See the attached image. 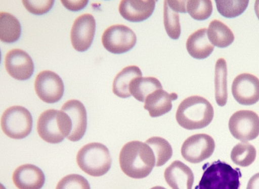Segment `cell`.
<instances>
[{"label":"cell","instance_id":"obj_1","mask_svg":"<svg viewBox=\"0 0 259 189\" xmlns=\"http://www.w3.org/2000/svg\"><path fill=\"white\" fill-rule=\"evenodd\" d=\"M119 161L122 171L135 179L147 177L155 166V158L151 148L139 140L124 145L119 153Z\"/></svg>","mask_w":259,"mask_h":189},{"label":"cell","instance_id":"obj_2","mask_svg":"<svg viewBox=\"0 0 259 189\" xmlns=\"http://www.w3.org/2000/svg\"><path fill=\"white\" fill-rule=\"evenodd\" d=\"M214 110L205 98L199 96L189 97L179 104L176 113L178 123L188 130L203 128L212 120Z\"/></svg>","mask_w":259,"mask_h":189},{"label":"cell","instance_id":"obj_3","mask_svg":"<svg viewBox=\"0 0 259 189\" xmlns=\"http://www.w3.org/2000/svg\"><path fill=\"white\" fill-rule=\"evenodd\" d=\"M200 180L194 189H239L241 173L238 168L218 160L206 163Z\"/></svg>","mask_w":259,"mask_h":189},{"label":"cell","instance_id":"obj_4","mask_svg":"<svg viewBox=\"0 0 259 189\" xmlns=\"http://www.w3.org/2000/svg\"><path fill=\"white\" fill-rule=\"evenodd\" d=\"M72 130V122L64 111L49 109L38 117L37 131L39 136L50 144H57L68 137Z\"/></svg>","mask_w":259,"mask_h":189},{"label":"cell","instance_id":"obj_5","mask_svg":"<svg viewBox=\"0 0 259 189\" xmlns=\"http://www.w3.org/2000/svg\"><path fill=\"white\" fill-rule=\"evenodd\" d=\"M79 167L89 175L98 177L110 169L112 159L108 149L100 143H91L83 146L76 155Z\"/></svg>","mask_w":259,"mask_h":189},{"label":"cell","instance_id":"obj_6","mask_svg":"<svg viewBox=\"0 0 259 189\" xmlns=\"http://www.w3.org/2000/svg\"><path fill=\"white\" fill-rule=\"evenodd\" d=\"M32 117L30 112L20 106H13L7 109L1 118V127L9 137L22 139L31 132Z\"/></svg>","mask_w":259,"mask_h":189},{"label":"cell","instance_id":"obj_7","mask_svg":"<svg viewBox=\"0 0 259 189\" xmlns=\"http://www.w3.org/2000/svg\"><path fill=\"white\" fill-rule=\"evenodd\" d=\"M137 36L130 28L122 24L108 27L102 36V43L108 52L120 54L130 51L136 45Z\"/></svg>","mask_w":259,"mask_h":189},{"label":"cell","instance_id":"obj_8","mask_svg":"<svg viewBox=\"0 0 259 189\" xmlns=\"http://www.w3.org/2000/svg\"><path fill=\"white\" fill-rule=\"evenodd\" d=\"M229 128L232 135L242 141L254 139L259 135V116L253 111H238L230 118Z\"/></svg>","mask_w":259,"mask_h":189},{"label":"cell","instance_id":"obj_9","mask_svg":"<svg viewBox=\"0 0 259 189\" xmlns=\"http://www.w3.org/2000/svg\"><path fill=\"white\" fill-rule=\"evenodd\" d=\"M215 148L212 137L205 133H198L188 137L181 147L182 157L191 163H198L211 156Z\"/></svg>","mask_w":259,"mask_h":189},{"label":"cell","instance_id":"obj_10","mask_svg":"<svg viewBox=\"0 0 259 189\" xmlns=\"http://www.w3.org/2000/svg\"><path fill=\"white\" fill-rule=\"evenodd\" d=\"M34 88L39 98L47 103H55L62 97L64 86L61 77L50 70L39 72L34 82Z\"/></svg>","mask_w":259,"mask_h":189},{"label":"cell","instance_id":"obj_11","mask_svg":"<svg viewBox=\"0 0 259 189\" xmlns=\"http://www.w3.org/2000/svg\"><path fill=\"white\" fill-rule=\"evenodd\" d=\"M96 31V21L91 14L78 16L74 21L70 39L73 48L78 52L87 51L92 43Z\"/></svg>","mask_w":259,"mask_h":189},{"label":"cell","instance_id":"obj_12","mask_svg":"<svg viewBox=\"0 0 259 189\" xmlns=\"http://www.w3.org/2000/svg\"><path fill=\"white\" fill-rule=\"evenodd\" d=\"M235 100L243 105H251L259 101V79L255 75L244 73L237 75L232 85Z\"/></svg>","mask_w":259,"mask_h":189},{"label":"cell","instance_id":"obj_13","mask_svg":"<svg viewBox=\"0 0 259 189\" xmlns=\"http://www.w3.org/2000/svg\"><path fill=\"white\" fill-rule=\"evenodd\" d=\"M5 66L11 77L19 80L29 79L34 71L31 58L26 52L19 49H14L7 53Z\"/></svg>","mask_w":259,"mask_h":189},{"label":"cell","instance_id":"obj_14","mask_svg":"<svg viewBox=\"0 0 259 189\" xmlns=\"http://www.w3.org/2000/svg\"><path fill=\"white\" fill-rule=\"evenodd\" d=\"M61 110L68 114L72 122V130L67 138L72 141L79 140L87 127V112L83 104L78 100H70L63 104Z\"/></svg>","mask_w":259,"mask_h":189},{"label":"cell","instance_id":"obj_15","mask_svg":"<svg viewBox=\"0 0 259 189\" xmlns=\"http://www.w3.org/2000/svg\"><path fill=\"white\" fill-rule=\"evenodd\" d=\"M12 179L18 189H40L45 183V176L39 167L26 164L15 170Z\"/></svg>","mask_w":259,"mask_h":189},{"label":"cell","instance_id":"obj_16","mask_svg":"<svg viewBox=\"0 0 259 189\" xmlns=\"http://www.w3.org/2000/svg\"><path fill=\"white\" fill-rule=\"evenodd\" d=\"M156 2L154 0H123L120 2L118 10L121 16L130 22H142L152 15Z\"/></svg>","mask_w":259,"mask_h":189},{"label":"cell","instance_id":"obj_17","mask_svg":"<svg viewBox=\"0 0 259 189\" xmlns=\"http://www.w3.org/2000/svg\"><path fill=\"white\" fill-rule=\"evenodd\" d=\"M164 177L172 189H192L194 180L192 170L179 160L174 161L165 169Z\"/></svg>","mask_w":259,"mask_h":189},{"label":"cell","instance_id":"obj_18","mask_svg":"<svg viewBox=\"0 0 259 189\" xmlns=\"http://www.w3.org/2000/svg\"><path fill=\"white\" fill-rule=\"evenodd\" d=\"M178 98L175 92L169 93L163 89H157L148 96L144 108L149 112L151 117L161 116L171 110L172 101Z\"/></svg>","mask_w":259,"mask_h":189},{"label":"cell","instance_id":"obj_19","mask_svg":"<svg viewBox=\"0 0 259 189\" xmlns=\"http://www.w3.org/2000/svg\"><path fill=\"white\" fill-rule=\"evenodd\" d=\"M207 31L206 28L199 29L192 33L187 40V50L190 55L195 59H205L214 50V45L208 39Z\"/></svg>","mask_w":259,"mask_h":189},{"label":"cell","instance_id":"obj_20","mask_svg":"<svg viewBox=\"0 0 259 189\" xmlns=\"http://www.w3.org/2000/svg\"><path fill=\"white\" fill-rule=\"evenodd\" d=\"M140 68L135 65L128 66L121 70L115 77L112 84V91L121 98L130 97V85L135 78L142 77Z\"/></svg>","mask_w":259,"mask_h":189},{"label":"cell","instance_id":"obj_21","mask_svg":"<svg viewBox=\"0 0 259 189\" xmlns=\"http://www.w3.org/2000/svg\"><path fill=\"white\" fill-rule=\"evenodd\" d=\"M207 34L211 44L220 48L229 46L235 39L233 32L228 26L217 19L210 22Z\"/></svg>","mask_w":259,"mask_h":189},{"label":"cell","instance_id":"obj_22","mask_svg":"<svg viewBox=\"0 0 259 189\" xmlns=\"http://www.w3.org/2000/svg\"><path fill=\"white\" fill-rule=\"evenodd\" d=\"M159 89H162V85L157 78L153 77L135 78L129 87L131 94L141 102H145L149 94Z\"/></svg>","mask_w":259,"mask_h":189},{"label":"cell","instance_id":"obj_23","mask_svg":"<svg viewBox=\"0 0 259 189\" xmlns=\"http://www.w3.org/2000/svg\"><path fill=\"white\" fill-rule=\"evenodd\" d=\"M215 99L220 106L226 105L228 99L227 67L226 60L222 58L217 60L214 70Z\"/></svg>","mask_w":259,"mask_h":189},{"label":"cell","instance_id":"obj_24","mask_svg":"<svg viewBox=\"0 0 259 189\" xmlns=\"http://www.w3.org/2000/svg\"><path fill=\"white\" fill-rule=\"evenodd\" d=\"M21 33V27L19 20L10 13L2 12L0 13V39L6 43L17 41Z\"/></svg>","mask_w":259,"mask_h":189},{"label":"cell","instance_id":"obj_25","mask_svg":"<svg viewBox=\"0 0 259 189\" xmlns=\"http://www.w3.org/2000/svg\"><path fill=\"white\" fill-rule=\"evenodd\" d=\"M153 151L155 158V166L164 165L171 157L172 149L165 139L159 136H153L145 141Z\"/></svg>","mask_w":259,"mask_h":189},{"label":"cell","instance_id":"obj_26","mask_svg":"<svg viewBox=\"0 0 259 189\" xmlns=\"http://www.w3.org/2000/svg\"><path fill=\"white\" fill-rule=\"evenodd\" d=\"M256 155V151L253 146L247 142L242 141L233 147L231 153V158L236 165L247 167L254 162Z\"/></svg>","mask_w":259,"mask_h":189},{"label":"cell","instance_id":"obj_27","mask_svg":"<svg viewBox=\"0 0 259 189\" xmlns=\"http://www.w3.org/2000/svg\"><path fill=\"white\" fill-rule=\"evenodd\" d=\"M179 12L164 1L163 4V23L166 33L172 39H178L181 29Z\"/></svg>","mask_w":259,"mask_h":189},{"label":"cell","instance_id":"obj_28","mask_svg":"<svg viewBox=\"0 0 259 189\" xmlns=\"http://www.w3.org/2000/svg\"><path fill=\"white\" fill-rule=\"evenodd\" d=\"M219 13L225 18H233L242 14L246 9L249 1H215Z\"/></svg>","mask_w":259,"mask_h":189},{"label":"cell","instance_id":"obj_29","mask_svg":"<svg viewBox=\"0 0 259 189\" xmlns=\"http://www.w3.org/2000/svg\"><path fill=\"white\" fill-rule=\"evenodd\" d=\"M210 0H189L186 2V11L195 20L202 21L208 19L212 12Z\"/></svg>","mask_w":259,"mask_h":189},{"label":"cell","instance_id":"obj_30","mask_svg":"<svg viewBox=\"0 0 259 189\" xmlns=\"http://www.w3.org/2000/svg\"><path fill=\"white\" fill-rule=\"evenodd\" d=\"M56 189H91L88 181L82 176L71 174L63 177Z\"/></svg>","mask_w":259,"mask_h":189},{"label":"cell","instance_id":"obj_31","mask_svg":"<svg viewBox=\"0 0 259 189\" xmlns=\"http://www.w3.org/2000/svg\"><path fill=\"white\" fill-rule=\"evenodd\" d=\"M26 9L30 13L40 15L49 12L52 8L54 1H22Z\"/></svg>","mask_w":259,"mask_h":189},{"label":"cell","instance_id":"obj_32","mask_svg":"<svg viewBox=\"0 0 259 189\" xmlns=\"http://www.w3.org/2000/svg\"><path fill=\"white\" fill-rule=\"evenodd\" d=\"M63 5L71 11H78L83 9L88 1H61Z\"/></svg>","mask_w":259,"mask_h":189},{"label":"cell","instance_id":"obj_33","mask_svg":"<svg viewBox=\"0 0 259 189\" xmlns=\"http://www.w3.org/2000/svg\"><path fill=\"white\" fill-rule=\"evenodd\" d=\"M246 189H259V173L255 174L250 178Z\"/></svg>","mask_w":259,"mask_h":189},{"label":"cell","instance_id":"obj_34","mask_svg":"<svg viewBox=\"0 0 259 189\" xmlns=\"http://www.w3.org/2000/svg\"><path fill=\"white\" fill-rule=\"evenodd\" d=\"M254 11L255 14L259 20V0H257L255 2Z\"/></svg>","mask_w":259,"mask_h":189},{"label":"cell","instance_id":"obj_35","mask_svg":"<svg viewBox=\"0 0 259 189\" xmlns=\"http://www.w3.org/2000/svg\"><path fill=\"white\" fill-rule=\"evenodd\" d=\"M150 189H166L165 187L161 186H154Z\"/></svg>","mask_w":259,"mask_h":189}]
</instances>
